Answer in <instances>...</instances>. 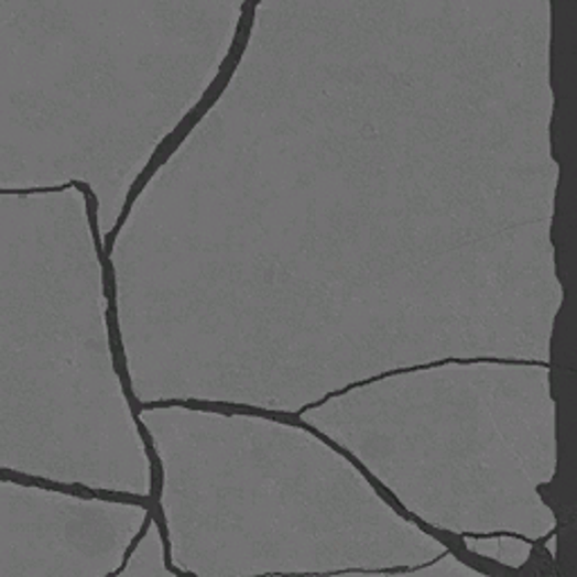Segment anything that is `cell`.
<instances>
[{"instance_id":"obj_1","label":"cell","mask_w":577,"mask_h":577,"mask_svg":"<svg viewBox=\"0 0 577 577\" xmlns=\"http://www.w3.org/2000/svg\"><path fill=\"white\" fill-rule=\"evenodd\" d=\"M140 417L165 465L161 501L181 570H381L445 553L307 431L187 409Z\"/></svg>"},{"instance_id":"obj_2","label":"cell","mask_w":577,"mask_h":577,"mask_svg":"<svg viewBox=\"0 0 577 577\" xmlns=\"http://www.w3.org/2000/svg\"><path fill=\"white\" fill-rule=\"evenodd\" d=\"M348 447L411 512L451 533L544 540L557 469L551 370L451 363L389 377L301 415Z\"/></svg>"},{"instance_id":"obj_3","label":"cell","mask_w":577,"mask_h":577,"mask_svg":"<svg viewBox=\"0 0 577 577\" xmlns=\"http://www.w3.org/2000/svg\"><path fill=\"white\" fill-rule=\"evenodd\" d=\"M120 575H161V577H172V570L165 566V548H163V537L161 527L156 521L150 523L148 533L138 542L135 551L131 553L129 562L124 568L118 570Z\"/></svg>"},{"instance_id":"obj_4","label":"cell","mask_w":577,"mask_h":577,"mask_svg":"<svg viewBox=\"0 0 577 577\" xmlns=\"http://www.w3.org/2000/svg\"><path fill=\"white\" fill-rule=\"evenodd\" d=\"M465 546H467V551H471L480 557L494 559V562L512 566V568L523 566L533 555V544L521 540V537H490V540L488 537L486 540L465 537Z\"/></svg>"},{"instance_id":"obj_5","label":"cell","mask_w":577,"mask_h":577,"mask_svg":"<svg viewBox=\"0 0 577 577\" xmlns=\"http://www.w3.org/2000/svg\"><path fill=\"white\" fill-rule=\"evenodd\" d=\"M400 573H411V575H443V577H469V575H476L480 577L483 573L462 564L454 553H447L443 559L438 562H431V564H424V566H413V568H406V570H400Z\"/></svg>"},{"instance_id":"obj_6","label":"cell","mask_w":577,"mask_h":577,"mask_svg":"<svg viewBox=\"0 0 577 577\" xmlns=\"http://www.w3.org/2000/svg\"><path fill=\"white\" fill-rule=\"evenodd\" d=\"M546 548H548V553L555 557V555H557V540H555V537H551V540L546 542Z\"/></svg>"}]
</instances>
